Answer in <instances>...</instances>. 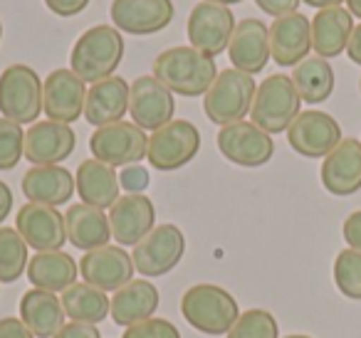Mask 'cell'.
I'll return each mask as SVG.
<instances>
[{"label":"cell","instance_id":"1","mask_svg":"<svg viewBox=\"0 0 361 338\" xmlns=\"http://www.w3.org/2000/svg\"><path fill=\"white\" fill-rule=\"evenodd\" d=\"M154 77L178 96H206L216 82L218 70L213 57L203 55L191 45H183L164 50L156 57Z\"/></svg>","mask_w":361,"mask_h":338},{"label":"cell","instance_id":"2","mask_svg":"<svg viewBox=\"0 0 361 338\" xmlns=\"http://www.w3.org/2000/svg\"><path fill=\"white\" fill-rule=\"evenodd\" d=\"M124 60V37L114 25H94L82 32L70 55V70L82 82L97 84L114 77L116 67Z\"/></svg>","mask_w":361,"mask_h":338},{"label":"cell","instance_id":"3","mask_svg":"<svg viewBox=\"0 0 361 338\" xmlns=\"http://www.w3.org/2000/svg\"><path fill=\"white\" fill-rule=\"evenodd\" d=\"M180 313L196 331L208 336H228L240 318L235 296L216 284H196L188 289L180 299Z\"/></svg>","mask_w":361,"mask_h":338},{"label":"cell","instance_id":"4","mask_svg":"<svg viewBox=\"0 0 361 338\" xmlns=\"http://www.w3.org/2000/svg\"><path fill=\"white\" fill-rule=\"evenodd\" d=\"M302 99L292 77L270 75L262 84H257L255 99H252L250 119L257 129L265 134H282L300 116Z\"/></svg>","mask_w":361,"mask_h":338},{"label":"cell","instance_id":"5","mask_svg":"<svg viewBox=\"0 0 361 338\" xmlns=\"http://www.w3.org/2000/svg\"><path fill=\"white\" fill-rule=\"evenodd\" d=\"M255 80L240 70H221L211 89L203 96V109L213 124H238L252 109L255 99Z\"/></svg>","mask_w":361,"mask_h":338},{"label":"cell","instance_id":"6","mask_svg":"<svg viewBox=\"0 0 361 338\" xmlns=\"http://www.w3.org/2000/svg\"><path fill=\"white\" fill-rule=\"evenodd\" d=\"M45 82L27 65H11L0 72V114L16 124H35L42 114Z\"/></svg>","mask_w":361,"mask_h":338},{"label":"cell","instance_id":"7","mask_svg":"<svg viewBox=\"0 0 361 338\" xmlns=\"http://www.w3.org/2000/svg\"><path fill=\"white\" fill-rule=\"evenodd\" d=\"M201 151V131L186 119H173L149 139V163L156 170H178L188 165Z\"/></svg>","mask_w":361,"mask_h":338},{"label":"cell","instance_id":"8","mask_svg":"<svg viewBox=\"0 0 361 338\" xmlns=\"http://www.w3.org/2000/svg\"><path fill=\"white\" fill-rule=\"evenodd\" d=\"M90 151L97 161L111 165V168H116V165L126 168V165H136L146 158L149 136L136 124L116 121V124L102 126V129H97L92 134Z\"/></svg>","mask_w":361,"mask_h":338},{"label":"cell","instance_id":"9","mask_svg":"<svg viewBox=\"0 0 361 338\" xmlns=\"http://www.w3.org/2000/svg\"><path fill=\"white\" fill-rule=\"evenodd\" d=\"M186 252V237L176 225H156L139 244H136L134 254V267L144 277H164L176 264L183 259Z\"/></svg>","mask_w":361,"mask_h":338},{"label":"cell","instance_id":"10","mask_svg":"<svg viewBox=\"0 0 361 338\" xmlns=\"http://www.w3.org/2000/svg\"><path fill=\"white\" fill-rule=\"evenodd\" d=\"M287 141L292 151L305 158H326L341 144V126L326 111H300L287 129Z\"/></svg>","mask_w":361,"mask_h":338},{"label":"cell","instance_id":"11","mask_svg":"<svg viewBox=\"0 0 361 338\" xmlns=\"http://www.w3.org/2000/svg\"><path fill=\"white\" fill-rule=\"evenodd\" d=\"M218 149L231 163L243 168H260L270 163L275 154V141L252 121H238L218 131Z\"/></svg>","mask_w":361,"mask_h":338},{"label":"cell","instance_id":"12","mask_svg":"<svg viewBox=\"0 0 361 338\" xmlns=\"http://www.w3.org/2000/svg\"><path fill=\"white\" fill-rule=\"evenodd\" d=\"M235 25L238 23L231 8L203 0L188 15V40H191V47H196L198 52L208 57H218L231 45Z\"/></svg>","mask_w":361,"mask_h":338},{"label":"cell","instance_id":"13","mask_svg":"<svg viewBox=\"0 0 361 338\" xmlns=\"http://www.w3.org/2000/svg\"><path fill=\"white\" fill-rule=\"evenodd\" d=\"M16 230L37 252H57L67 242L65 215L52 205L25 203L18 210Z\"/></svg>","mask_w":361,"mask_h":338},{"label":"cell","instance_id":"14","mask_svg":"<svg viewBox=\"0 0 361 338\" xmlns=\"http://www.w3.org/2000/svg\"><path fill=\"white\" fill-rule=\"evenodd\" d=\"M176 101L173 92H169L156 77H139L131 84L129 114L134 124L144 131H159L169 121H173Z\"/></svg>","mask_w":361,"mask_h":338},{"label":"cell","instance_id":"15","mask_svg":"<svg viewBox=\"0 0 361 338\" xmlns=\"http://www.w3.org/2000/svg\"><path fill=\"white\" fill-rule=\"evenodd\" d=\"M87 87L72 70H55L42 87V111L57 124H72L85 114Z\"/></svg>","mask_w":361,"mask_h":338},{"label":"cell","instance_id":"16","mask_svg":"<svg viewBox=\"0 0 361 338\" xmlns=\"http://www.w3.org/2000/svg\"><path fill=\"white\" fill-rule=\"evenodd\" d=\"M173 13V0H114L109 15L119 32L154 35L171 25Z\"/></svg>","mask_w":361,"mask_h":338},{"label":"cell","instance_id":"17","mask_svg":"<svg viewBox=\"0 0 361 338\" xmlns=\"http://www.w3.org/2000/svg\"><path fill=\"white\" fill-rule=\"evenodd\" d=\"M134 259L121 247H99L80 259V274L87 284L102 292H119L134 279Z\"/></svg>","mask_w":361,"mask_h":338},{"label":"cell","instance_id":"18","mask_svg":"<svg viewBox=\"0 0 361 338\" xmlns=\"http://www.w3.org/2000/svg\"><path fill=\"white\" fill-rule=\"evenodd\" d=\"M228 57L233 62V70H240L245 75H257L270 62V27L257 18H245L235 25L228 45Z\"/></svg>","mask_w":361,"mask_h":338},{"label":"cell","instance_id":"19","mask_svg":"<svg viewBox=\"0 0 361 338\" xmlns=\"http://www.w3.org/2000/svg\"><path fill=\"white\" fill-rule=\"evenodd\" d=\"M109 225L111 237L119 244H139L151 230L156 227V208L151 198L141 195H121L114 205L109 208Z\"/></svg>","mask_w":361,"mask_h":338},{"label":"cell","instance_id":"20","mask_svg":"<svg viewBox=\"0 0 361 338\" xmlns=\"http://www.w3.org/2000/svg\"><path fill=\"white\" fill-rule=\"evenodd\" d=\"M77 134L70 124L57 121H35L25 131V158L35 165H57L72 156Z\"/></svg>","mask_w":361,"mask_h":338},{"label":"cell","instance_id":"21","mask_svg":"<svg viewBox=\"0 0 361 338\" xmlns=\"http://www.w3.org/2000/svg\"><path fill=\"white\" fill-rule=\"evenodd\" d=\"M312 50V23L302 13L275 18L270 25V55L280 67H297Z\"/></svg>","mask_w":361,"mask_h":338},{"label":"cell","instance_id":"22","mask_svg":"<svg viewBox=\"0 0 361 338\" xmlns=\"http://www.w3.org/2000/svg\"><path fill=\"white\" fill-rule=\"evenodd\" d=\"M322 185L331 195H354L361 190V141L341 139L322 163Z\"/></svg>","mask_w":361,"mask_h":338},{"label":"cell","instance_id":"23","mask_svg":"<svg viewBox=\"0 0 361 338\" xmlns=\"http://www.w3.org/2000/svg\"><path fill=\"white\" fill-rule=\"evenodd\" d=\"M129 94L131 84H126V80H121V77H109V80L97 82L87 92L85 119L97 129L116 124L129 111Z\"/></svg>","mask_w":361,"mask_h":338},{"label":"cell","instance_id":"24","mask_svg":"<svg viewBox=\"0 0 361 338\" xmlns=\"http://www.w3.org/2000/svg\"><path fill=\"white\" fill-rule=\"evenodd\" d=\"M75 175L62 165H32L23 175V193L30 203L40 205H65L75 195Z\"/></svg>","mask_w":361,"mask_h":338},{"label":"cell","instance_id":"25","mask_svg":"<svg viewBox=\"0 0 361 338\" xmlns=\"http://www.w3.org/2000/svg\"><path fill=\"white\" fill-rule=\"evenodd\" d=\"M351 32H354V15L349 11L341 6L324 8L312 20V50L324 60L339 57L349 47Z\"/></svg>","mask_w":361,"mask_h":338},{"label":"cell","instance_id":"26","mask_svg":"<svg viewBox=\"0 0 361 338\" xmlns=\"http://www.w3.org/2000/svg\"><path fill=\"white\" fill-rule=\"evenodd\" d=\"M77 193L82 203L92 205L97 210H106L119 200V175L111 165L102 163L97 158L82 161L77 168Z\"/></svg>","mask_w":361,"mask_h":338},{"label":"cell","instance_id":"27","mask_svg":"<svg viewBox=\"0 0 361 338\" xmlns=\"http://www.w3.org/2000/svg\"><path fill=\"white\" fill-rule=\"evenodd\" d=\"M159 289L146 279H131L126 287H121L119 292H114L111 299V318L119 326H134L139 321H146L156 313L159 308Z\"/></svg>","mask_w":361,"mask_h":338},{"label":"cell","instance_id":"28","mask_svg":"<svg viewBox=\"0 0 361 338\" xmlns=\"http://www.w3.org/2000/svg\"><path fill=\"white\" fill-rule=\"evenodd\" d=\"M67 223V239L75 244L77 249H92L106 247V242L111 239V225L102 210L92 208V205L77 203L70 205V210L65 213Z\"/></svg>","mask_w":361,"mask_h":338},{"label":"cell","instance_id":"29","mask_svg":"<svg viewBox=\"0 0 361 338\" xmlns=\"http://www.w3.org/2000/svg\"><path fill=\"white\" fill-rule=\"evenodd\" d=\"M65 308L62 301L50 292L30 289L20 299V321L32 331L37 338H52L65 326Z\"/></svg>","mask_w":361,"mask_h":338},{"label":"cell","instance_id":"30","mask_svg":"<svg viewBox=\"0 0 361 338\" xmlns=\"http://www.w3.org/2000/svg\"><path fill=\"white\" fill-rule=\"evenodd\" d=\"M27 279L42 292H65L77 282V262L67 252H37L27 262Z\"/></svg>","mask_w":361,"mask_h":338},{"label":"cell","instance_id":"31","mask_svg":"<svg viewBox=\"0 0 361 338\" xmlns=\"http://www.w3.org/2000/svg\"><path fill=\"white\" fill-rule=\"evenodd\" d=\"M60 301L72 321L92 323V326L104 321L111 311V299L102 289L92 287L87 282H75L70 289H65Z\"/></svg>","mask_w":361,"mask_h":338},{"label":"cell","instance_id":"32","mask_svg":"<svg viewBox=\"0 0 361 338\" xmlns=\"http://www.w3.org/2000/svg\"><path fill=\"white\" fill-rule=\"evenodd\" d=\"M292 82L305 104H322L334 92V70L324 57H307L295 67Z\"/></svg>","mask_w":361,"mask_h":338},{"label":"cell","instance_id":"33","mask_svg":"<svg viewBox=\"0 0 361 338\" xmlns=\"http://www.w3.org/2000/svg\"><path fill=\"white\" fill-rule=\"evenodd\" d=\"M27 242L16 227H0V282L13 284L27 269Z\"/></svg>","mask_w":361,"mask_h":338},{"label":"cell","instance_id":"34","mask_svg":"<svg viewBox=\"0 0 361 338\" xmlns=\"http://www.w3.org/2000/svg\"><path fill=\"white\" fill-rule=\"evenodd\" d=\"M334 284L346 299L361 301V252L341 249L334 259Z\"/></svg>","mask_w":361,"mask_h":338},{"label":"cell","instance_id":"35","mask_svg":"<svg viewBox=\"0 0 361 338\" xmlns=\"http://www.w3.org/2000/svg\"><path fill=\"white\" fill-rule=\"evenodd\" d=\"M226 338H280V326L270 311L250 308V311L240 313V318L228 331Z\"/></svg>","mask_w":361,"mask_h":338},{"label":"cell","instance_id":"36","mask_svg":"<svg viewBox=\"0 0 361 338\" xmlns=\"http://www.w3.org/2000/svg\"><path fill=\"white\" fill-rule=\"evenodd\" d=\"M25 156V131L11 119H0V170H13Z\"/></svg>","mask_w":361,"mask_h":338},{"label":"cell","instance_id":"37","mask_svg":"<svg viewBox=\"0 0 361 338\" xmlns=\"http://www.w3.org/2000/svg\"><path fill=\"white\" fill-rule=\"evenodd\" d=\"M121 338H180L178 328L169 318H146L134 326H129Z\"/></svg>","mask_w":361,"mask_h":338},{"label":"cell","instance_id":"38","mask_svg":"<svg viewBox=\"0 0 361 338\" xmlns=\"http://www.w3.org/2000/svg\"><path fill=\"white\" fill-rule=\"evenodd\" d=\"M119 185L126 190L129 195H141L149 188V170L144 165H126L119 173Z\"/></svg>","mask_w":361,"mask_h":338},{"label":"cell","instance_id":"39","mask_svg":"<svg viewBox=\"0 0 361 338\" xmlns=\"http://www.w3.org/2000/svg\"><path fill=\"white\" fill-rule=\"evenodd\" d=\"M52 338H102V333H99V328L92 326V323L67 321Z\"/></svg>","mask_w":361,"mask_h":338},{"label":"cell","instance_id":"40","mask_svg":"<svg viewBox=\"0 0 361 338\" xmlns=\"http://www.w3.org/2000/svg\"><path fill=\"white\" fill-rule=\"evenodd\" d=\"M255 3H257V8H260L262 13H267V15L285 18V15L297 13V8H300L302 0H255Z\"/></svg>","mask_w":361,"mask_h":338},{"label":"cell","instance_id":"41","mask_svg":"<svg viewBox=\"0 0 361 338\" xmlns=\"http://www.w3.org/2000/svg\"><path fill=\"white\" fill-rule=\"evenodd\" d=\"M341 234H344V242L349 244V249H356V252H361V210L351 213L349 218L344 220Z\"/></svg>","mask_w":361,"mask_h":338},{"label":"cell","instance_id":"42","mask_svg":"<svg viewBox=\"0 0 361 338\" xmlns=\"http://www.w3.org/2000/svg\"><path fill=\"white\" fill-rule=\"evenodd\" d=\"M45 6L50 8V13H55L57 18H72L85 11V8L90 6V0H45Z\"/></svg>","mask_w":361,"mask_h":338},{"label":"cell","instance_id":"43","mask_svg":"<svg viewBox=\"0 0 361 338\" xmlns=\"http://www.w3.org/2000/svg\"><path fill=\"white\" fill-rule=\"evenodd\" d=\"M0 338H35L20 318H0Z\"/></svg>","mask_w":361,"mask_h":338},{"label":"cell","instance_id":"44","mask_svg":"<svg viewBox=\"0 0 361 338\" xmlns=\"http://www.w3.org/2000/svg\"><path fill=\"white\" fill-rule=\"evenodd\" d=\"M346 55H349V60L354 62V65L361 67V25H356L354 32H351V40H349V47H346Z\"/></svg>","mask_w":361,"mask_h":338},{"label":"cell","instance_id":"45","mask_svg":"<svg viewBox=\"0 0 361 338\" xmlns=\"http://www.w3.org/2000/svg\"><path fill=\"white\" fill-rule=\"evenodd\" d=\"M11 210H13V190L0 180V223H6Z\"/></svg>","mask_w":361,"mask_h":338},{"label":"cell","instance_id":"46","mask_svg":"<svg viewBox=\"0 0 361 338\" xmlns=\"http://www.w3.org/2000/svg\"><path fill=\"white\" fill-rule=\"evenodd\" d=\"M305 6H310V8H319V11H324V8H336V6H341L344 0H302Z\"/></svg>","mask_w":361,"mask_h":338},{"label":"cell","instance_id":"47","mask_svg":"<svg viewBox=\"0 0 361 338\" xmlns=\"http://www.w3.org/2000/svg\"><path fill=\"white\" fill-rule=\"evenodd\" d=\"M346 11H349L351 15L361 18V0H346Z\"/></svg>","mask_w":361,"mask_h":338},{"label":"cell","instance_id":"48","mask_svg":"<svg viewBox=\"0 0 361 338\" xmlns=\"http://www.w3.org/2000/svg\"><path fill=\"white\" fill-rule=\"evenodd\" d=\"M206 3H216V6H238V3H243V0H206Z\"/></svg>","mask_w":361,"mask_h":338},{"label":"cell","instance_id":"49","mask_svg":"<svg viewBox=\"0 0 361 338\" xmlns=\"http://www.w3.org/2000/svg\"><path fill=\"white\" fill-rule=\"evenodd\" d=\"M285 338H312V336H302V333H292V336H285Z\"/></svg>","mask_w":361,"mask_h":338},{"label":"cell","instance_id":"50","mask_svg":"<svg viewBox=\"0 0 361 338\" xmlns=\"http://www.w3.org/2000/svg\"><path fill=\"white\" fill-rule=\"evenodd\" d=\"M0 40H3V23H0Z\"/></svg>","mask_w":361,"mask_h":338},{"label":"cell","instance_id":"51","mask_svg":"<svg viewBox=\"0 0 361 338\" xmlns=\"http://www.w3.org/2000/svg\"><path fill=\"white\" fill-rule=\"evenodd\" d=\"M359 89H361V80H359Z\"/></svg>","mask_w":361,"mask_h":338}]
</instances>
